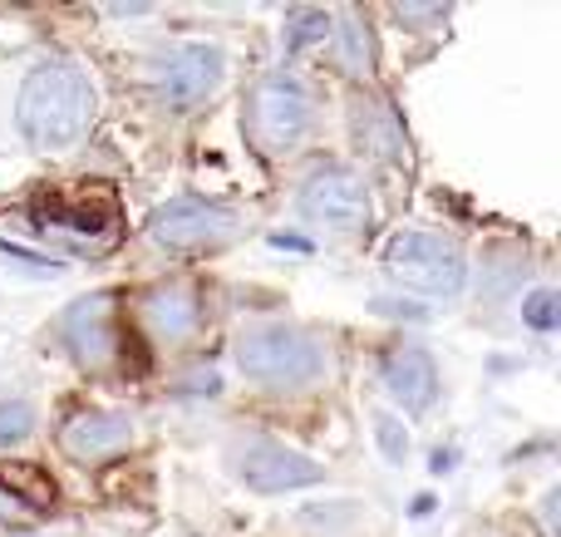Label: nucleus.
Here are the masks:
<instances>
[{"instance_id":"f257e3e1","label":"nucleus","mask_w":561,"mask_h":537,"mask_svg":"<svg viewBox=\"0 0 561 537\" xmlns=\"http://www.w3.org/2000/svg\"><path fill=\"white\" fill-rule=\"evenodd\" d=\"M94 108L99 94L75 59H39L25 75V84H20L15 124L25 134V144L59 153V148H75L89 134Z\"/></svg>"},{"instance_id":"f03ea898","label":"nucleus","mask_w":561,"mask_h":537,"mask_svg":"<svg viewBox=\"0 0 561 537\" xmlns=\"http://www.w3.org/2000/svg\"><path fill=\"white\" fill-rule=\"evenodd\" d=\"M237 370L262 390H306L325 375V345L290 321H252L232 341Z\"/></svg>"},{"instance_id":"7ed1b4c3","label":"nucleus","mask_w":561,"mask_h":537,"mask_svg":"<svg viewBox=\"0 0 561 537\" xmlns=\"http://www.w3.org/2000/svg\"><path fill=\"white\" fill-rule=\"evenodd\" d=\"M39 232L75 237L89 252H104L118 242V203L108 187H49L30 203Z\"/></svg>"},{"instance_id":"20e7f679","label":"nucleus","mask_w":561,"mask_h":537,"mask_svg":"<svg viewBox=\"0 0 561 537\" xmlns=\"http://www.w3.org/2000/svg\"><path fill=\"white\" fill-rule=\"evenodd\" d=\"M385 272L399 286L424 292V296H458L468 282L463 252L434 232H394L385 247Z\"/></svg>"},{"instance_id":"39448f33","label":"nucleus","mask_w":561,"mask_h":537,"mask_svg":"<svg viewBox=\"0 0 561 537\" xmlns=\"http://www.w3.org/2000/svg\"><path fill=\"white\" fill-rule=\"evenodd\" d=\"M247 128L266 153H286L306 138L310 128V94L296 75L276 69L252 89V108H247Z\"/></svg>"},{"instance_id":"423d86ee","label":"nucleus","mask_w":561,"mask_h":537,"mask_svg":"<svg viewBox=\"0 0 561 537\" xmlns=\"http://www.w3.org/2000/svg\"><path fill=\"white\" fill-rule=\"evenodd\" d=\"M242 217L222 203H207V197H173L148 217V237L168 252H203V247H222L227 237H237Z\"/></svg>"},{"instance_id":"0eeeda50","label":"nucleus","mask_w":561,"mask_h":537,"mask_svg":"<svg viewBox=\"0 0 561 537\" xmlns=\"http://www.w3.org/2000/svg\"><path fill=\"white\" fill-rule=\"evenodd\" d=\"M300 213L316 227H330V232H359V227H369L375 207H369L365 178L330 163V168H316V173L300 183Z\"/></svg>"},{"instance_id":"6e6552de","label":"nucleus","mask_w":561,"mask_h":537,"mask_svg":"<svg viewBox=\"0 0 561 537\" xmlns=\"http://www.w3.org/2000/svg\"><path fill=\"white\" fill-rule=\"evenodd\" d=\"M237 479L252 493H296L325 479V464L276 439H252L237 454Z\"/></svg>"},{"instance_id":"1a4fd4ad","label":"nucleus","mask_w":561,"mask_h":537,"mask_svg":"<svg viewBox=\"0 0 561 537\" xmlns=\"http://www.w3.org/2000/svg\"><path fill=\"white\" fill-rule=\"evenodd\" d=\"M227 75V59L217 45H178L173 55L163 59V69H158V84H163V99L173 108H187V104H203L207 94H213L217 84H222Z\"/></svg>"},{"instance_id":"9d476101","label":"nucleus","mask_w":561,"mask_h":537,"mask_svg":"<svg viewBox=\"0 0 561 537\" xmlns=\"http://www.w3.org/2000/svg\"><path fill=\"white\" fill-rule=\"evenodd\" d=\"M128 444H134V424H128V414L114 410H75L59 424V449L75 464H104L124 454Z\"/></svg>"},{"instance_id":"9b49d317","label":"nucleus","mask_w":561,"mask_h":537,"mask_svg":"<svg viewBox=\"0 0 561 537\" xmlns=\"http://www.w3.org/2000/svg\"><path fill=\"white\" fill-rule=\"evenodd\" d=\"M65 341H69V351H75V361L84 365V370L108 365L118 355V341H124L114 301H108V296H84V301H75L69 316H65Z\"/></svg>"},{"instance_id":"f8f14e48","label":"nucleus","mask_w":561,"mask_h":537,"mask_svg":"<svg viewBox=\"0 0 561 537\" xmlns=\"http://www.w3.org/2000/svg\"><path fill=\"white\" fill-rule=\"evenodd\" d=\"M379 380H385L389 400L404 404L409 414L428 410V404L438 400V365L428 351H419V345H394V351L385 355V365H379Z\"/></svg>"},{"instance_id":"ddd939ff","label":"nucleus","mask_w":561,"mask_h":537,"mask_svg":"<svg viewBox=\"0 0 561 537\" xmlns=\"http://www.w3.org/2000/svg\"><path fill=\"white\" fill-rule=\"evenodd\" d=\"M144 321L158 341H187L203 325V296L193 282H163L144 296Z\"/></svg>"},{"instance_id":"4468645a","label":"nucleus","mask_w":561,"mask_h":537,"mask_svg":"<svg viewBox=\"0 0 561 537\" xmlns=\"http://www.w3.org/2000/svg\"><path fill=\"white\" fill-rule=\"evenodd\" d=\"M350 118H355V144L369 158H379V163H404L409 158L404 124H399V114L385 99H355V114Z\"/></svg>"},{"instance_id":"2eb2a0df","label":"nucleus","mask_w":561,"mask_h":537,"mask_svg":"<svg viewBox=\"0 0 561 537\" xmlns=\"http://www.w3.org/2000/svg\"><path fill=\"white\" fill-rule=\"evenodd\" d=\"M0 493L10 503H20L25 513L55 509V479L39 464H0Z\"/></svg>"},{"instance_id":"dca6fc26","label":"nucleus","mask_w":561,"mask_h":537,"mask_svg":"<svg viewBox=\"0 0 561 537\" xmlns=\"http://www.w3.org/2000/svg\"><path fill=\"white\" fill-rule=\"evenodd\" d=\"M335 35V55H340V69L345 75H369L375 69V39H369V25H365V15H355L350 10L345 20H340V30H330Z\"/></svg>"},{"instance_id":"f3484780","label":"nucleus","mask_w":561,"mask_h":537,"mask_svg":"<svg viewBox=\"0 0 561 537\" xmlns=\"http://www.w3.org/2000/svg\"><path fill=\"white\" fill-rule=\"evenodd\" d=\"M330 30H335V15H330V10H290L280 45H286V55H296V49H306V45H316V39H325Z\"/></svg>"},{"instance_id":"a211bd4d","label":"nucleus","mask_w":561,"mask_h":537,"mask_svg":"<svg viewBox=\"0 0 561 537\" xmlns=\"http://www.w3.org/2000/svg\"><path fill=\"white\" fill-rule=\"evenodd\" d=\"M30 434H35V404L20 395L0 400V449H20Z\"/></svg>"},{"instance_id":"6ab92c4d","label":"nucleus","mask_w":561,"mask_h":537,"mask_svg":"<svg viewBox=\"0 0 561 537\" xmlns=\"http://www.w3.org/2000/svg\"><path fill=\"white\" fill-rule=\"evenodd\" d=\"M523 325H533L537 335H552L561 325V306L552 286H537L533 296H523Z\"/></svg>"},{"instance_id":"aec40b11","label":"nucleus","mask_w":561,"mask_h":537,"mask_svg":"<svg viewBox=\"0 0 561 537\" xmlns=\"http://www.w3.org/2000/svg\"><path fill=\"white\" fill-rule=\"evenodd\" d=\"M375 444H379V454H385L389 464H404L409 459V430L394 420V414H385V410L375 414Z\"/></svg>"},{"instance_id":"412c9836","label":"nucleus","mask_w":561,"mask_h":537,"mask_svg":"<svg viewBox=\"0 0 561 537\" xmlns=\"http://www.w3.org/2000/svg\"><path fill=\"white\" fill-rule=\"evenodd\" d=\"M25 518H30V513L20 509V503H10L5 493H0V523H25Z\"/></svg>"}]
</instances>
